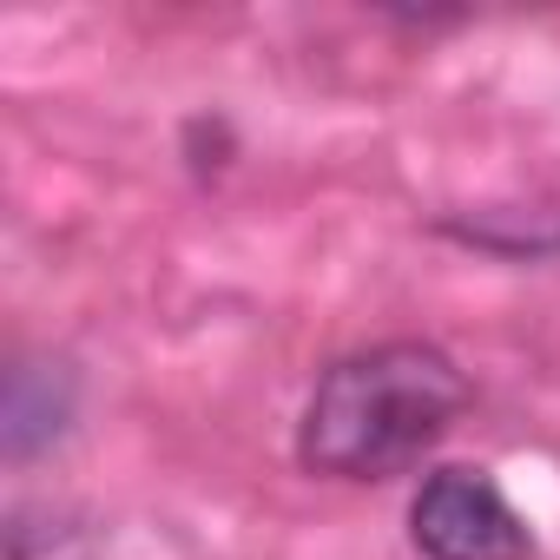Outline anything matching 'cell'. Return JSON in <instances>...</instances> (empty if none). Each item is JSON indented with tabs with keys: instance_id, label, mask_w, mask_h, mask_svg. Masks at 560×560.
Masks as SVG:
<instances>
[{
	"instance_id": "cell-1",
	"label": "cell",
	"mask_w": 560,
	"mask_h": 560,
	"mask_svg": "<svg viewBox=\"0 0 560 560\" xmlns=\"http://www.w3.org/2000/svg\"><path fill=\"white\" fill-rule=\"evenodd\" d=\"M462 409H468V383L442 350L383 343L324 370L298 429V455L317 475L383 481L422 462Z\"/></svg>"
},
{
	"instance_id": "cell-2",
	"label": "cell",
	"mask_w": 560,
	"mask_h": 560,
	"mask_svg": "<svg viewBox=\"0 0 560 560\" xmlns=\"http://www.w3.org/2000/svg\"><path fill=\"white\" fill-rule=\"evenodd\" d=\"M409 534L429 560H527L534 540L508 494L481 468H442L409 508Z\"/></svg>"
}]
</instances>
